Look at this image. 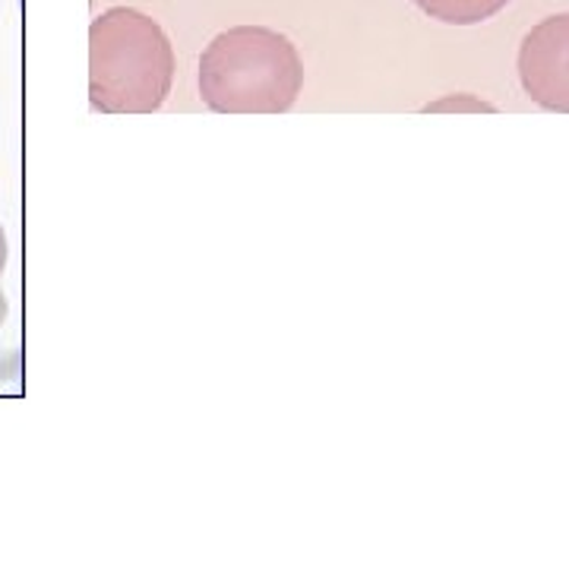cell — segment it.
<instances>
[{"label": "cell", "mask_w": 569, "mask_h": 569, "mask_svg": "<svg viewBox=\"0 0 569 569\" xmlns=\"http://www.w3.org/2000/svg\"><path fill=\"white\" fill-rule=\"evenodd\" d=\"M174 86V48L162 26L111 7L89 29V102L104 114H152Z\"/></svg>", "instance_id": "1"}, {"label": "cell", "mask_w": 569, "mask_h": 569, "mask_svg": "<svg viewBox=\"0 0 569 569\" xmlns=\"http://www.w3.org/2000/svg\"><path fill=\"white\" fill-rule=\"evenodd\" d=\"M305 86L298 48L276 29L238 26L200 58V96L219 114H284Z\"/></svg>", "instance_id": "2"}, {"label": "cell", "mask_w": 569, "mask_h": 569, "mask_svg": "<svg viewBox=\"0 0 569 569\" xmlns=\"http://www.w3.org/2000/svg\"><path fill=\"white\" fill-rule=\"evenodd\" d=\"M519 80L531 102L569 114V13L548 17L522 39Z\"/></svg>", "instance_id": "3"}, {"label": "cell", "mask_w": 569, "mask_h": 569, "mask_svg": "<svg viewBox=\"0 0 569 569\" xmlns=\"http://www.w3.org/2000/svg\"><path fill=\"white\" fill-rule=\"evenodd\" d=\"M430 20L449 26H475L497 17L509 0H415Z\"/></svg>", "instance_id": "4"}, {"label": "cell", "mask_w": 569, "mask_h": 569, "mask_svg": "<svg viewBox=\"0 0 569 569\" xmlns=\"http://www.w3.org/2000/svg\"><path fill=\"white\" fill-rule=\"evenodd\" d=\"M425 111H493V104L471 99V96H449L443 102L427 104Z\"/></svg>", "instance_id": "5"}, {"label": "cell", "mask_w": 569, "mask_h": 569, "mask_svg": "<svg viewBox=\"0 0 569 569\" xmlns=\"http://www.w3.org/2000/svg\"><path fill=\"white\" fill-rule=\"evenodd\" d=\"M7 266V238H3V228H0V272Z\"/></svg>", "instance_id": "6"}, {"label": "cell", "mask_w": 569, "mask_h": 569, "mask_svg": "<svg viewBox=\"0 0 569 569\" xmlns=\"http://www.w3.org/2000/svg\"><path fill=\"white\" fill-rule=\"evenodd\" d=\"M7 313H10V305H7V298H3V288H0V326L7 323Z\"/></svg>", "instance_id": "7"}]
</instances>
